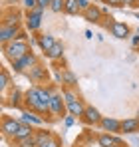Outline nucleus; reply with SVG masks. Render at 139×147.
<instances>
[{
    "label": "nucleus",
    "instance_id": "obj_5",
    "mask_svg": "<svg viewBox=\"0 0 139 147\" xmlns=\"http://www.w3.org/2000/svg\"><path fill=\"white\" fill-rule=\"evenodd\" d=\"M36 64H38V58H36L34 52H30V54H26L24 58L16 60V62L12 64V68H14V72H16V74H22V72H26V70H32Z\"/></svg>",
    "mask_w": 139,
    "mask_h": 147
},
{
    "label": "nucleus",
    "instance_id": "obj_8",
    "mask_svg": "<svg viewBox=\"0 0 139 147\" xmlns=\"http://www.w3.org/2000/svg\"><path fill=\"white\" fill-rule=\"evenodd\" d=\"M109 32H111V36H115L117 40H125V38H129V26L125 24V22H119V20H113V24L109 28Z\"/></svg>",
    "mask_w": 139,
    "mask_h": 147
},
{
    "label": "nucleus",
    "instance_id": "obj_22",
    "mask_svg": "<svg viewBox=\"0 0 139 147\" xmlns=\"http://www.w3.org/2000/svg\"><path fill=\"white\" fill-rule=\"evenodd\" d=\"M64 12L70 14V16H76V14H80L82 10H80V4H78V0H66V4H64Z\"/></svg>",
    "mask_w": 139,
    "mask_h": 147
},
{
    "label": "nucleus",
    "instance_id": "obj_18",
    "mask_svg": "<svg viewBox=\"0 0 139 147\" xmlns=\"http://www.w3.org/2000/svg\"><path fill=\"white\" fill-rule=\"evenodd\" d=\"M36 131L32 129V125H28V123H24L22 121V125H20V129H18V133L12 137V141L16 143V141H20V139H24V137H30V135H34Z\"/></svg>",
    "mask_w": 139,
    "mask_h": 147
},
{
    "label": "nucleus",
    "instance_id": "obj_27",
    "mask_svg": "<svg viewBox=\"0 0 139 147\" xmlns=\"http://www.w3.org/2000/svg\"><path fill=\"white\" fill-rule=\"evenodd\" d=\"M78 4H80V10H82V12H86V10L92 6V2H90V0H78Z\"/></svg>",
    "mask_w": 139,
    "mask_h": 147
},
{
    "label": "nucleus",
    "instance_id": "obj_37",
    "mask_svg": "<svg viewBox=\"0 0 139 147\" xmlns=\"http://www.w3.org/2000/svg\"><path fill=\"white\" fill-rule=\"evenodd\" d=\"M103 2H107V0H103Z\"/></svg>",
    "mask_w": 139,
    "mask_h": 147
},
{
    "label": "nucleus",
    "instance_id": "obj_23",
    "mask_svg": "<svg viewBox=\"0 0 139 147\" xmlns=\"http://www.w3.org/2000/svg\"><path fill=\"white\" fill-rule=\"evenodd\" d=\"M34 137H36V143H38V147L46 145L48 141H52V139H54V135H52L50 131H36V133H34Z\"/></svg>",
    "mask_w": 139,
    "mask_h": 147
},
{
    "label": "nucleus",
    "instance_id": "obj_34",
    "mask_svg": "<svg viewBox=\"0 0 139 147\" xmlns=\"http://www.w3.org/2000/svg\"><path fill=\"white\" fill-rule=\"evenodd\" d=\"M74 119H76V117H74V115H66V125H72V123H74Z\"/></svg>",
    "mask_w": 139,
    "mask_h": 147
},
{
    "label": "nucleus",
    "instance_id": "obj_33",
    "mask_svg": "<svg viewBox=\"0 0 139 147\" xmlns=\"http://www.w3.org/2000/svg\"><path fill=\"white\" fill-rule=\"evenodd\" d=\"M123 6H137V0H123Z\"/></svg>",
    "mask_w": 139,
    "mask_h": 147
},
{
    "label": "nucleus",
    "instance_id": "obj_16",
    "mask_svg": "<svg viewBox=\"0 0 139 147\" xmlns=\"http://www.w3.org/2000/svg\"><path fill=\"white\" fill-rule=\"evenodd\" d=\"M58 80H60L66 88H74V86H78V78L70 72V70H62V72H58Z\"/></svg>",
    "mask_w": 139,
    "mask_h": 147
},
{
    "label": "nucleus",
    "instance_id": "obj_12",
    "mask_svg": "<svg viewBox=\"0 0 139 147\" xmlns=\"http://www.w3.org/2000/svg\"><path fill=\"white\" fill-rule=\"evenodd\" d=\"M82 119L88 123V125H97V123H101L103 117H101V113H99L93 105H88V107H86V113H84Z\"/></svg>",
    "mask_w": 139,
    "mask_h": 147
},
{
    "label": "nucleus",
    "instance_id": "obj_17",
    "mask_svg": "<svg viewBox=\"0 0 139 147\" xmlns=\"http://www.w3.org/2000/svg\"><path fill=\"white\" fill-rule=\"evenodd\" d=\"M139 131V117H129L121 121V133H137Z\"/></svg>",
    "mask_w": 139,
    "mask_h": 147
},
{
    "label": "nucleus",
    "instance_id": "obj_38",
    "mask_svg": "<svg viewBox=\"0 0 139 147\" xmlns=\"http://www.w3.org/2000/svg\"><path fill=\"white\" fill-rule=\"evenodd\" d=\"M76 147H78V145H76Z\"/></svg>",
    "mask_w": 139,
    "mask_h": 147
},
{
    "label": "nucleus",
    "instance_id": "obj_25",
    "mask_svg": "<svg viewBox=\"0 0 139 147\" xmlns=\"http://www.w3.org/2000/svg\"><path fill=\"white\" fill-rule=\"evenodd\" d=\"M16 145L18 147H38V143H36V137L30 135V137H24L20 141H16Z\"/></svg>",
    "mask_w": 139,
    "mask_h": 147
},
{
    "label": "nucleus",
    "instance_id": "obj_11",
    "mask_svg": "<svg viewBox=\"0 0 139 147\" xmlns=\"http://www.w3.org/2000/svg\"><path fill=\"white\" fill-rule=\"evenodd\" d=\"M28 78H30L32 82L40 84V82H46L48 80V72H46V68H44L42 64H36L32 70H28Z\"/></svg>",
    "mask_w": 139,
    "mask_h": 147
},
{
    "label": "nucleus",
    "instance_id": "obj_32",
    "mask_svg": "<svg viewBox=\"0 0 139 147\" xmlns=\"http://www.w3.org/2000/svg\"><path fill=\"white\" fill-rule=\"evenodd\" d=\"M109 6H123V0H107Z\"/></svg>",
    "mask_w": 139,
    "mask_h": 147
},
{
    "label": "nucleus",
    "instance_id": "obj_30",
    "mask_svg": "<svg viewBox=\"0 0 139 147\" xmlns=\"http://www.w3.org/2000/svg\"><path fill=\"white\" fill-rule=\"evenodd\" d=\"M131 46H133V48H139V32L131 38Z\"/></svg>",
    "mask_w": 139,
    "mask_h": 147
},
{
    "label": "nucleus",
    "instance_id": "obj_2",
    "mask_svg": "<svg viewBox=\"0 0 139 147\" xmlns=\"http://www.w3.org/2000/svg\"><path fill=\"white\" fill-rule=\"evenodd\" d=\"M32 50H30V44H28V40H24V38H16V40H12V42H8L6 46H4V54H6V58L14 64L16 60H20L24 58L26 54H30Z\"/></svg>",
    "mask_w": 139,
    "mask_h": 147
},
{
    "label": "nucleus",
    "instance_id": "obj_4",
    "mask_svg": "<svg viewBox=\"0 0 139 147\" xmlns=\"http://www.w3.org/2000/svg\"><path fill=\"white\" fill-rule=\"evenodd\" d=\"M20 26L18 24H2L0 28V40H2V46H6L8 42H12V40H16V38H20Z\"/></svg>",
    "mask_w": 139,
    "mask_h": 147
},
{
    "label": "nucleus",
    "instance_id": "obj_26",
    "mask_svg": "<svg viewBox=\"0 0 139 147\" xmlns=\"http://www.w3.org/2000/svg\"><path fill=\"white\" fill-rule=\"evenodd\" d=\"M64 4H66V0H52V4H50V10L52 12H64Z\"/></svg>",
    "mask_w": 139,
    "mask_h": 147
},
{
    "label": "nucleus",
    "instance_id": "obj_20",
    "mask_svg": "<svg viewBox=\"0 0 139 147\" xmlns=\"http://www.w3.org/2000/svg\"><path fill=\"white\" fill-rule=\"evenodd\" d=\"M46 56L50 60H54V62H56V60H62V56H64V44H62V42H56L54 48L50 50Z\"/></svg>",
    "mask_w": 139,
    "mask_h": 147
},
{
    "label": "nucleus",
    "instance_id": "obj_36",
    "mask_svg": "<svg viewBox=\"0 0 139 147\" xmlns=\"http://www.w3.org/2000/svg\"><path fill=\"white\" fill-rule=\"evenodd\" d=\"M137 6H139V0H137Z\"/></svg>",
    "mask_w": 139,
    "mask_h": 147
},
{
    "label": "nucleus",
    "instance_id": "obj_15",
    "mask_svg": "<svg viewBox=\"0 0 139 147\" xmlns=\"http://www.w3.org/2000/svg\"><path fill=\"white\" fill-rule=\"evenodd\" d=\"M56 42H58V40H56L52 34H40V36H38V46H40L42 52H46V54L54 48V44H56Z\"/></svg>",
    "mask_w": 139,
    "mask_h": 147
},
{
    "label": "nucleus",
    "instance_id": "obj_21",
    "mask_svg": "<svg viewBox=\"0 0 139 147\" xmlns=\"http://www.w3.org/2000/svg\"><path fill=\"white\" fill-rule=\"evenodd\" d=\"M20 121L28 123V125H32V123H34V125H42L44 119H42V117H36L34 111H22V119H20Z\"/></svg>",
    "mask_w": 139,
    "mask_h": 147
},
{
    "label": "nucleus",
    "instance_id": "obj_29",
    "mask_svg": "<svg viewBox=\"0 0 139 147\" xmlns=\"http://www.w3.org/2000/svg\"><path fill=\"white\" fill-rule=\"evenodd\" d=\"M36 2L40 8H50V4H52V0H36Z\"/></svg>",
    "mask_w": 139,
    "mask_h": 147
},
{
    "label": "nucleus",
    "instance_id": "obj_31",
    "mask_svg": "<svg viewBox=\"0 0 139 147\" xmlns=\"http://www.w3.org/2000/svg\"><path fill=\"white\" fill-rule=\"evenodd\" d=\"M42 147H60V143H58V139H56V137H54V139H52V141H48L46 145H42Z\"/></svg>",
    "mask_w": 139,
    "mask_h": 147
},
{
    "label": "nucleus",
    "instance_id": "obj_24",
    "mask_svg": "<svg viewBox=\"0 0 139 147\" xmlns=\"http://www.w3.org/2000/svg\"><path fill=\"white\" fill-rule=\"evenodd\" d=\"M8 86H10V72L6 68H2V72H0V90H2V94L8 90Z\"/></svg>",
    "mask_w": 139,
    "mask_h": 147
},
{
    "label": "nucleus",
    "instance_id": "obj_1",
    "mask_svg": "<svg viewBox=\"0 0 139 147\" xmlns=\"http://www.w3.org/2000/svg\"><path fill=\"white\" fill-rule=\"evenodd\" d=\"M24 105H26L30 111L40 113V115H46V113H50V105H46V103L42 101V98H40V92H38V86L30 88V90L24 94Z\"/></svg>",
    "mask_w": 139,
    "mask_h": 147
},
{
    "label": "nucleus",
    "instance_id": "obj_28",
    "mask_svg": "<svg viewBox=\"0 0 139 147\" xmlns=\"http://www.w3.org/2000/svg\"><path fill=\"white\" fill-rule=\"evenodd\" d=\"M24 6H26V8H28V12H30V10L38 8V2H36V0H24Z\"/></svg>",
    "mask_w": 139,
    "mask_h": 147
},
{
    "label": "nucleus",
    "instance_id": "obj_3",
    "mask_svg": "<svg viewBox=\"0 0 139 147\" xmlns=\"http://www.w3.org/2000/svg\"><path fill=\"white\" fill-rule=\"evenodd\" d=\"M66 111H68V107H66V99L62 96V92H54L52 101H50V115L60 119V117H64Z\"/></svg>",
    "mask_w": 139,
    "mask_h": 147
},
{
    "label": "nucleus",
    "instance_id": "obj_19",
    "mask_svg": "<svg viewBox=\"0 0 139 147\" xmlns=\"http://www.w3.org/2000/svg\"><path fill=\"white\" fill-rule=\"evenodd\" d=\"M6 103H8V105H12V107H20V105L24 103V94L20 92V90H16V88H14V90H12V94H10V99H8Z\"/></svg>",
    "mask_w": 139,
    "mask_h": 147
},
{
    "label": "nucleus",
    "instance_id": "obj_13",
    "mask_svg": "<svg viewBox=\"0 0 139 147\" xmlns=\"http://www.w3.org/2000/svg\"><path fill=\"white\" fill-rule=\"evenodd\" d=\"M84 14V18L88 20V22H93V24H97V22H101V16H103V10L99 8V6H95V4H92L86 12H82Z\"/></svg>",
    "mask_w": 139,
    "mask_h": 147
},
{
    "label": "nucleus",
    "instance_id": "obj_14",
    "mask_svg": "<svg viewBox=\"0 0 139 147\" xmlns=\"http://www.w3.org/2000/svg\"><path fill=\"white\" fill-rule=\"evenodd\" d=\"M97 143L99 147H113V145H123V141L115 137L113 133H101L99 137H97Z\"/></svg>",
    "mask_w": 139,
    "mask_h": 147
},
{
    "label": "nucleus",
    "instance_id": "obj_9",
    "mask_svg": "<svg viewBox=\"0 0 139 147\" xmlns=\"http://www.w3.org/2000/svg\"><path fill=\"white\" fill-rule=\"evenodd\" d=\"M99 125L105 133H121V121L115 117H103Z\"/></svg>",
    "mask_w": 139,
    "mask_h": 147
},
{
    "label": "nucleus",
    "instance_id": "obj_10",
    "mask_svg": "<svg viewBox=\"0 0 139 147\" xmlns=\"http://www.w3.org/2000/svg\"><path fill=\"white\" fill-rule=\"evenodd\" d=\"M66 107H68L70 115H74V117H84L88 105H84V101L78 98V99H74V101H70V103H66Z\"/></svg>",
    "mask_w": 139,
    "mask_h": 147
},
{
    "label": "nucleus",
    "instance_id": "obj_6",
    "mask_svg": "<svg viewBox=\"0 0 139 147\" xmlns=\"http://www.w3.org/2000/svg\"><path fill=\"white\" fill-rule=\"evenodd\" d=\"M20 125H22V121H20V119H14V117L4 115V117H2V133H4L6 137H10V139H12V137L18 133Z\"/></svg>",
    "mask_w": 139,
    "mask_h": 147
},
{
    "label": "nucleus",
    "instance_id": "obj_7",
    "mask_svg": "<svg viewBox=\"0 0 139 147\" xmlns=\"http://www.w3.org/2000/svg\"><path fill=\"white\" fill-rule=\"evenodd\" d=\"M42 12H44V8H40V6L28 12V16H26V28L28 30L36 32L40 28V24H42Z\"/></svg>",
    "mask_w": 139,
    "mask_h": 147
},
{
    "label": "nucleus",
    "instance_id": "obj_35",
    "mask_svg": "<svg viewBox=\"0 0 139 147\" xmlns=\"http://www.w3.org/2000/svg\"><path fill=\"white\" fill-rule=\"evenodd\" d=\"M113 147H125V145H113Z\"/></svg>",
    "mask_w": 139,
    "mask_h": 147
}]
</instances>
